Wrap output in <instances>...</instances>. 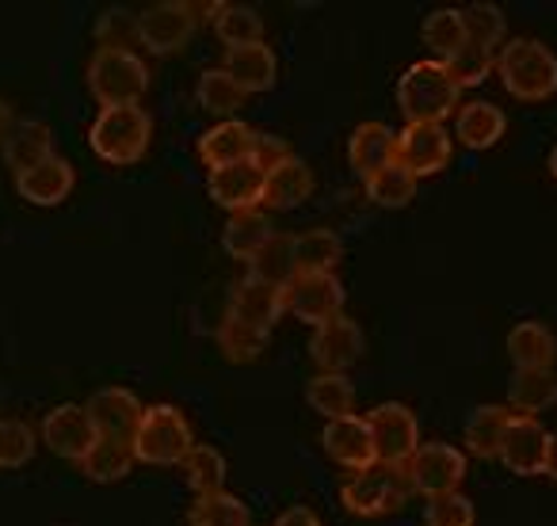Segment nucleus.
Segmentation results:
<instances>
[{
  "label": "nucleus",
  "mask_w": 557,
  "mask_h": 526,
  "mask_svg": "<svg viewBox=\"0 0 557 526\" xmlns=\"http://www.w3.org/2000/svg\"><path fill=\"white\" fill-rule=\"evenodd\" d=\"M496 77L519 103H546L557 96V54L539 39H508L496 54Z\"/></svg>",
  "instance_id": "f257e3e1"
},
{
  "label": "nucleus",
  "mask_w": 557,
  "mask_h": 526,
  "mask_svg": "<svg viewBox=\"0 0 557 526\" xmlns=\"http://www.w3.org/2000/svg\"><path fill=\"white\" fill-rule=\"evenodd\" d=\"M153 141V118L141 108H100L96 123L88 126V146L111 168L138 164Z\"/></svg>",
  "instance_id": "f03ea898"
},
{
  "label": "nucleus",
  "mask_w": 557,
  "mask_h": 526,
  "mask_svg": "<svg viewBox=\"0 0 557 526\" xmlns=\"http://www.w3.org/2000/svg\"><path fill=\"white\" fill-rule=\"evenodd\" d=\"M458 100H462V88L450 80L447 65L432 58L409 65L397 80V108L409 123H443L458 111Z\"/></svg>",
  "instance_id": "7ed1b4c3"
},
{
  "label": "nucleus",
  "mask_w": 557,
  "mask_h": 526,
  "mask_svg": "<svg viewBox=\"0 0 557 526\" xmlns=\"http://www.w3.org/2000/svg\"><path fill=\"white\" fill-rule=\"evenodd\" d=\"M88 92L103 108H138L149 92V70L134 50H96L88 62Z\"/></svg>",
  "instance_id": "20e7f679"
},
{
  "label": "nucleus",
  "mask_w": 557,
  "mask_h": 526,
  "mask_svg": "<svg viewBox=\"0 0 557 526\" xmlns=\"http://www.w3.org/2000/svg\"><path fill=\"white\" fill-rule=\"evenodd\" d=\"M131 447L141 465H184L195 447V431L176 404H149Z\"/></svg>",
  "instance_id": "39448f33"
},
{
  "label": "nucleus",
  "mask_w": 557,
  "mask_h": 526,
  "mask_svg": "<svg viewBox=\"0 0 557 526\" xmlns=\"http://www.w3.org/2000/svg\"><path fill=\"white\" fill-rule=\"evenodd\" d=\"M409 496V480H405V469H394V465L374 462L371 469L348 473L341 485V500L351 515L359 518H382L389 511H397Z\"/></svg>",
  "instance_id": "423d86ee"
},
{
  "label": "nucleus",
  "mask_w": 557,
  "mask_h": 526,
  "mask_svg": "<svg viewBox=\"0 0 557 526\" xmlns=\"http://www.w3.org/2000/svg\"><path fill=\"white\" fill-rule=\"evenodd\" d=\"M367 427H371L374 462L405 469V462L420 450V424L409 404H401V401L379 404V409H371V416H367Z\"/></svg>",
  "instance_id": "0eeeda50"
},
{
  "label": "nucleus",
  "mask_w": 557,
  "mask_h": 526,
  "mask_svg": "<svg viewBox=\"0 0 557 526\" xmlns=\"http://www.w3.org/2000/svg\"><path fill=\"white\" fill-rule=\"evenodd\" d=\"M195 27H199V9L187 0H161L138 12V32L141 47L157 58H169L191 42Z\"/></svg>",
  "instance_id": "6e6552de"
},
{
  "label": "nucleus",
  "mask_w": 557,
  "mask_h": 526,
  "mask_svg": "<svg viewBox=\"0 0 557 526\" xmlns=\"http://www.w3.org/2000/svg\"><path fill=\"white\" fill-rule=\"evenodd\" d=\"M466 477V454L450 442H420L417 454L405 462V480H409V492L420 496H443L455 492Z\"/></svg>",
  "instance_id": "1a4fd4ad"
},
{
  "label": "nucleus",
  "mask_w": 557,
  "mask_h": 526,
  "mask_svg": "<svg viewBox=\"0 0 557 526\" xmlns=\"http://www.w3.org/2000/svg\"><path fill=\"white\" fill-rule=\"evenodd\" d=\"M283 310L298 317L302 325H329L333 317L344 313V287L336 275H306L298 272L295 279L283 287Z\"/></svg>",
  "instance_id": "9d476101"
},
{
  "label": "nucleus",
  "mask_w": 557,
  "mask_h": 526,
  "mask_svg": "<svg viewBox=\"0 0 557 526\" xmlns=\"http://www.w3.org/2000/svg\"><path fill=\"white\" fill-rule=\"evenodd\" d=\"M455 141L443 130V123H409L397 134V164L412 176H440L450 164Z\"/></svg>",
  "instance_id": "9b49d317"
},
{
  "label": "nucleus",
  "mask_w": 557,
  "mask_h": 526,
  "mask_svg": "<svg viewBox=\"0 0 557 526\" xmlns=\"http://www.w3.org/2000/svg\"><path fill=\"white\" fill-rule=\"evenodd\" d=\"M85 412H88V419H92V427H96V435H100V439L134 442L141 416H146V404H141L131 389L108 386V389H100V393L88 397Z\"/></svg>",
  "instance_id": "f8f14e48"
},
{
  "label": "nucleus",
  "mask_w": 557,
  "mask_h": 526,
  "mask_svg": "<svg viewBox=\"0 0 557 526\" xmlns=\"http://www.w3.org/2000/svg\"><path fill=\"white\" fill-rule=\"evenodd\" d=\"M310 359L321 366V374H348L363 359V328L344 313L329 325L313 328Z\"/></svg>",
  "instance_id": "ddd939ff"
},
{
  "label": "nucleus",
  "mask_w": 557,
  "mask_h": 526,
  "mask_svg": "<svg viewBox=\"0 0 557 526\" xmlns=\"http://www.w3.org/2000/svg\"><path fill=\"white\" fill-rule=\"evenodd\" d=\"M39 439L47 442L58 458H65V462H81L100 435H96L85 404H58V409H50L47 419H42Z\"/></svg>",
  "instance_id": "4468645a"
},
{
  "label": "nucleus",
  "mask_w": 557,
  "mask_h": 526,
  "mask_svg": "<svg viewBox=\"0 0 557 526\" xmlns=\"http://www.w3.org/2000/svg\"><path fill=\"white\" fill-rule=\"evenodd\" d=\"M546 450L549 431L534 416H511L508 431L500 442V462L508 465L516 477H539L546 469Z\"/></svg>",
  "instance_id": "2eb2a0df"
},
{
  "label": "nucleus",
  "mask_w": 557,
  "mask_h": 526,
  "mask_svg": "<svg viewBox=\"0 0 557 526\" xmlns=\"http://www.w3.org/2000/svg\"><path fill=\"white\" fill-rule=\"evenodd\" d=\"M321 442H325V454L333 458L341 469L359 473L374 465V442H371V427L367 419H359L356 412L341 419H329L325 431H321Z\"/></svg>",
  "instance_id": "dca6fc26"
},
{
  "label": "nucleus",
  "mask_w": 557,
  "mask_h": 526,
  "mask_svg": "<svg viewBox=\"0 0 557 526\" xmlns=\"http://www.w3.org/2000/svg\"><path fill=\"white\" fill-rule=\"evenodd\" d=\"M207 195L225 206L230 214L240 210H256L263 202V168L252 161L230 164V168H218L207 176Z\"/></svg>",
  "instance_id": "f3484780"
},
{
  "label": "nucleus",
  "mask_w": 557,
  "mask_h": 526,
  "mask_svg": "<svg viewBox=\"0 0 557 526\" xmlns=\"http://www.w3.org/2000/svg\"><path fill=\"white\" fill-rule=\"evenodd\" d=\"M283 313H287L283 310V290L268 287V283H260V279L248 275V279H240L237 287H233L225 317H237V321H245V325L260 328V333H271Z\"/></svg>",
  "instance_id": "a211bd4d"
},
{
  "label": "nucleus",
  "mask_w": 557,
  "mask_h": 526,
  "mask_svg": "<svg viewBox=\"0 0 557 526\" xmlns=\"http://www.w3.org/2000/svg\"><path fill=\"white\" fill-rule=\"evenodd\" d=\"M73 187H77V172H73V164L65 156H50L39 168L16 176L20 199L32 202V206H62L73 195Z\"/></svg>",
  "instance_id": "6ab92c4d"
},
{
  "label": "nucleus",
  "mask_w": 557,
  "mask_h": 526,
  "mask_svg": "<svg viewBox=\"0 0 557 526\" xmlns=\"http://www.w3.org/2000/svg\"><path fill=\"white\" fill-rule=\"evenodd\" d=\"M252 138H256V130L248 123H240V118L214 123L199 138V161L207 164V172L230 168V164H240V161H252Z\"/></svg>",
  "instance_id": "aec40b11"
},
{
  "label": "nucleus",
  "mask_w": 557,
  "mask_h": 526,
  "mask_svg": "<svg viewBox=\"0 0 557 526\" xmlns=\"http://www.w3.org/2000/svg\"><path fill=\"white\" fill-rule=\"evenodd\" d=\"M222 70L237 80L245 96H260V92H271V88H275L278 58H275V50H271L268 42H252V47L225 50Z\"/></svg>",
  "instance_id": "412c9836"
},
{
  "label": "nucleus",
  "mask_w": 557,
  "mask_h": 526,
  "mask_svg": "<svg viewBox=\"0 0 557 526\" xmlns=\"http://www.w3.org/2000/svg\"><path fill=\"white\" fill-rule=\"evenodd\" d=\"M348 161L363 179L397 164V134L386 123H359L348 138Z\"/></svg>",
  "instance_id": "4be33fe9"
},
{
  "label": "nucleus",
  "mask_w": 557,
  "mask_h": 526,
  "mask_svg": "<svg viewBox=\"0 0 557 526\" xmlns=\"http://www.w3.org/2000/svg\"><path fill=\"white\" fill-rule=\"evenodd\" d=\"M4 164L12 168V176H24V172L39 168L42 161L54 156V134L47 123H35V118H16V126L4 138Z\"/></svg>",
  "instance_id": "5701e85b"
},
{
  "label": "nucleus",
  "mask_w": 557,
  "mask_h": 526,
  "mask_svg": "<svg viewBox=\"0 0 557 526\" xmlns=\"http://www.w3.org/2000/svg\"><path fill=\"white\" fill-rule=\"evenodd\" d=\"M504 348H508V359L516 371H554L557 336L542 321H519V325H511Z\"/></svg>",
  "instance_id": "b1692460"
},
{
  "label": "nucleus",
  "mask_w": 557,
  "mask_h": 526,
  "mask_svg": "<svg viewBox=\"0 0 557 526\" xmlns=\"http://www.w3.org/2000/svg\"><path fill=\"white\" fill-rule=\"evenodd\" d=\"M313 195V172L306 161H298V156H290V161L275 164L271 172H263V202L260 206L268 210H295L302 206L306 199Z\"/></svg>",
  "instance_id": "393cba45"
},
{
  "label": "nucleus",
  "mask_w": 557,
  "mask_h": 526,
  "mask_svg": "<svg viewBox=\"0 0 557 526\" xmlns=\"http://www.w3.org/2000/svg\"><path fill=\"white\" fill-rule=\"evenodd\" d=\"M504 130H508V115L488 100L462 103L455 111V134L466 149H478V153L481 149H493L504 138Z\"/></svg>",
  "instance_id": "a878e982"
},
{
  "label": "nucleus",
  "mask_w": 557,
  "mask_h": 526,
  "mask_svg": "<svg viewBox=\"0 0 557 526\" xmlns=\"http://www.w3.org/2000/svg\"><path fill=\"white\" fill-rule=\"evenodd\" d=\"M290 252H295L298 272L333 275L344 260V240L333 229H302V233H290Z\"/></svg>",
  "instance_id": "bb28decb"
},
{
  "label": "nucleus",
  "mask_w": 557,
  "mask_h": 526,
  "mask_svg": "<svg viewBox=\"0 0 557 526\" xmlns=\"http://www.w3.org/2000/svg\"><path fill=\"white\" fill-rule=\"evenodd\" d=\"M271 237H275V229H271V222H268L263 210H240V214H230V222H225L222 248L233 255V260L252 263Z\"/></svg>",
  "instance_id": "cd10ccee"
},
{
  "label": "nucleus",
  "mask_w": 557,
  "mask_h": 526,
  "mask_svg": "<svg viewBox=\"0 0 557 526\" xmlns=\"http://www.w3.org/2000/svg\"><path fill=\"white\" fill-rule=\"evenodd\" d=\"M210 24H214V35L222 39L225 50H240L252 47V42H263V20L256 9L248 4H210L207 9Z\"/></svg>",
  "instance_id": "c85d7f7f"
},
{
  "label": "nucleus",
  "mask_w": 557,
  "mask_h": 526,
  "mask_svg": "<svg viewBox=\"0 0 557 526\" xmlns=\"http://www.w3.org/2000/svg\"><path fill=\"white\" fill-rule=\"evenodd\" d=\"M511 424V409L508 404H478L466 419V450L473 458H500V442L504 431Z\"/></svg>",
  "instance_id": "c756f323"
},
{
  "label": "nucleus",
  "mask_w": 557,
  "mask_h": 526,
  "mask_svg": "<svg viewBox=\"0 0 557 526\" xmlns=\"http://www.w3.org/2000/svg\"><path fill=\"white\" fill-rule=\"evenodd\" d=\"M557 404V378L554 371H516L508 381V409L511 416H534Z\"/></svg>",
  "instance_id": "7c9ffc66"
},
{
  "label": "nucleus",
  "mask_w": 557,
  "mask_h": 526,
  "mask_svg": "<svg viewBox=\"0 0 557 526\" xmlns=\"http://www.w3.org/2000/svg\"><path fill=\"white\" fill-rule=\"evenodd\" d=\"M134 447L123 439H96L92 450H88L85 458H81V473H85L88 480H96V485H115V480H123L126 473L134 469Z\"/></svg>",
  "instance_id": "2f4dec72"
},
{
  "label": "nucleus",
  "mask_w": 557,
  "mask_h": 526,
  "mask_svg": "<svg viewBox=\"0 0 557 526\" xmlns=\"http://www.w3.org/2000/svg\"><path fill=\"white\" fill-rule=\"evenodd\" d=\"M420 42L432 50V62H450L466 42V16L462 9H435L420 24Z\"/></svg>",
  "instance_id": "473e14b6"
},
{
  "label": "nucleus",
  "mask_w": 557,
  "mask_h": 526,
  "mask_svg": "<svg viewBox=\"0 0 557 526\" xmlns=\"http://www.w3.org/2000/svg\"><path fill=\"white\" fill-rule=\"evenodd\" d=\"M195 100H199L202 111H210L218 123H225V118H237V111L245 108L248 96L240 92L237 80L218 65V70H207L199 77V85H195Z\"/></svg>",
  "instance_id": "72a5a7b5"
},
{
  "label": "nucleus",
  "mask_w": 557,
  "mask_h": 526,
  "mask_svg": "<svg viewBox=\"0 0 557 526\" xmlns=\"http://www.w3.org/2000/svg\"><path fill=\"white\" fill-rule=\"evenodd\" d=\"M248 275L268 283V287H278V290L287 287V283L298 275L295 252H290V233H275V237L260 248V255L248 263Z\"/></svg>",
  "instance_id": "f704fd0d"
},
{
  "label": "nucleus",
  "mask_w": 557,
  "mask_h": 526,
  "mask_svg": "<svg viewBox=\"0 0 557 526\" xmlns=\"http://www.w3.org/2000/svg\"><path fill=\"white\" fill-rule=\"evenodd\" d=\"M263 348H268V333H260V328L245 325L237 317H222V325H218V351H222L225 363H256L263 355Z\"/></svg>",
  "instance_id": "c9c22d12"
},
{
  "label": "nucleus",
  "mask_w": 557,
  "mask_h": 526,
  "mask_svg": "<svg viewBox=\"0 0 557 526\" xmlns=\"http://www.w3.org/2000/svg\"><path fill=\"white\" fill-rule=\"evenodd\" d=\"M306 401L325 419L351 416V409H356V386H351V378H344V374H318V378L310 381V389H306Z\"/></svg>",
  "instance_id": "e433bc0d"
},
{
  "label": "nucleus",
  "mask_w": 557,
  "mask_h": 526,
  "mask_svg": "<svg viewBox=\"0 0 557 526\" xmlns=\"http://www.w3.org/2000/svg\"><path fill=\"white\" fill-rule=\"evenodd\" d=\"M363 184L371 202L382 210H401L417 199V176L409 168H401V164H389V168H382L379 176L363 179Z\"/></svg>",
  "instance_id": "4c0bfd02"
},
{
  "label": "nucleus",
  "mask_w": 557,
  "mask_h": 526,
  "mask_svg": "<svg viewBox=\"0 0 557 526\" xmlns=\"http://www.w3.org/2000/svg\"><path fill=\"white\" fill-rule=\"evenodd\" d=\"M191 526H252L248 518V508L237 500L233 492H207L191 503V515H187Z\"/></svg>",
  "instance_id": "58836bf2"
},
{
  "label": "nucleus",
  "mask_w": 557,
  "mask_h": 526,
  "mask_svg": "<svg viewBox=\"0 0 557 526\" xmlns=\"http://www.w3.org/2000/svg\"><path fill=\"white\" fill-rule=\"evenodd\" d=\"M462 16H466V39L500 54V47L508 42V20H504V12L496 4H470V9H462Z\"/></svg>",
  "instance_id": "ea45409f"
},
{
  "label": "nucleus",
  "mask_w": 557,
  "mask_h": 526,
  "mask_svg": "<svg viewBox=\"0 0 557 526\" xmlns=\"http://www.w3.org/2000/svg\"><path fill=\"white\" fill-rule=\"evenodd\" d=\"M184 477H187V485L195 488V496L222 492L225 488V458L218 454L214 447H199V442H195L191 454L184 458Z\"/></svg>",
  "instance_id": "a19ab883"
},
{
  "label": "nucleus",
  "mask_w": 557,
  "mask_h": 526,
  "mask_svg": "<svg viewBox=\"0 0 557 526\" xmlns=\"http://www.w3.org/2000/svg\"><path fill=\"white\" fill-rule=\"evenodd\" d=\"M35 458V427L16 416H0V469H24Z\"/></svg>",
  "instance_id": "79ce46f5"
},
{
  "label": "nucleus",
  "mask_w": 557,
  "mask_h": 526,
  "mask_svg": "<svg viewBox=\"0 0 557 526\" xmlns=\"http://www.w3.org/2000/svg\"><path fill=\"white\" fill-rule=\"evenodd\" d=\"M443 65H447L450 80H455L458 88H478L481 80H485L488 73L496 70V54H493V50H485V47H478V42L466 39L462 50H458V54L450 58V62H443Z\"/></svg>",
  "instance_id": "37998d69"
},
{
  "label": "nucleus",
  "mask_w": 557,
  "mask_h": 526,
  "mask_svg": "<svg viewBox=\"0 0 557 526\" xmlns=\"http://www.w3.org/2000/svg\"><path fill=\"white\" fill-rule=\"evenodd\" d=\"M96 42L100 50H134L141 47V32H138V16L123 9H108L96 20Z\"/></svg>",
  "instance_id": "c03bdc74"
},
{
  "label": "nucleus",
  "mask_w": 557,
  "mask_h": 526,
  "mask_svg": "<svg viewBox=\"0 0 557 526\" xmlns=\"http://www.w3.org/2000/svg\"><path fill=\"white\" fill-rule=\"evenodd\" d=\"M424 523L428 526H473L478 523V511H473V503L455 488V492H443L428 500Z\"/></svg>",
  "instance_id": "a18cd8bd"
},
{
  "label": "nucleus",
  "mask_w": 557,
  "mask_h": 526,
  "mask_svg": "<svg viewBox=\"0 0 557 526\" xmlns=\"http://www.w3.org/2000/svg\"><path fill=\"white\" fill-rule=\"evenodd\" d=\"M290 146L278 134H260L256 130V138H252V164H260L263 172H271L275 164H283V161H290Z\"/></svg>",
  "instance_id": "49530a36"
},
{
  "label": "nucleus",
  "mask_w": 557,
  "mask_h": 526,
  "mask_svg": "<svg viewBox=\"0 0 557 526\" xmlns=\"http://www.w3.org/2000/svg\"><path fill=\"white\" fill-rule=\"evenodd\" d=\"M275 526H321V518L313 515L310 508H302V503H295V508H287L283 515L275 518Z\"/></svg>",
  "instance_id": "de8ad7c7"
},
{
  "label": "nucleus",
  "mask_w": 557,
  "mask_h": 526,
  "mask_svg": "<svg viewBox=\"0 0 557 526\" xmlns=\"http://www.w3.org/2000/svg\"><path fill=\"white\" fill-rule=\"evenodd\" d=\"M16 126V115H12V103L0 96V146H4V138H9V130Z\"/></svg>",
  "instance_id": "09e8293b"
},
{
  "label": "nucleus",
  "mask_w": 557,
  "mask_h": 526,
  "mask_svg": "<svg viewBox=\"0 0 557 526\" xmlns=\"http://www.w3.org/2000/svg\"><path fill=\"white\" fill-rule=\"evenodd\" d=\"M546 473L549 480H557V435H549V450H546Z\"/></svg>",
  "instance_id": "8fccbe9b"
},
{
  "label": "nucleus",
  "mask_w": 557,
  "mask_h": 526,
  "mask_svg": "<svg viewBox=\"0 0 557 526\" xmlns=\"http://www.w3.org/2000/svg\"><path fill=\"white\" fill-rule=\"evenodd\" d=\"M549 176H554V179H557V146H554V149H549Z\"/></svg>",
  "instance_id": "3c124183"
}]
</instances>
